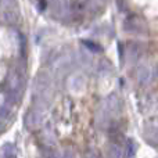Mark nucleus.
<instances>
[{
	"label": "nucleus",
	"mask_w": 158,
	"mask_h": 158,
	"mask_svg": "<svg viewBox=\"0 0 158 158\" xmlns=\"http://www.w3.org/2000/svg\"><path fill=\"white\" fill-rule=\"evenodd\" d=\"M63 158H75V157H74V154H72V151H71V150H67Z\"/></svg>",
	"instance_id": "2eb2a0df"
},
{
	"label": "nucleus",
	"mask_w": 158,
	"mask_h": 158,
	"mask_svg": "<svg viewBox=\"0 0 158 158\" xmlns=\"http://www.w3.org/2000/svg\"><path fill=\"white\" fill-rule=\"evenodd\" d=\"M42 121H43V112L40 111L39 107H35V108L29 110L27 112V117H25V125H27L28 129L31 131H35L40 126Z\"/></svg>",
	"instance_id": "20e7f679"
},
{
	"label": "nucleus",
	"mask_w": 158,
	"mask_h": 158,
	"mask_svg": "<svg viewBox=\"0 0 158 158\" xmlns=\"http://www.w3.org/2000/svg\"><path fill=\"white\" fill-rule=\"evenodd\" d=\"M83 46L87 47L89 50H92V52H101V47L98 46V44L90 42V40H83Z\"/></svg>",
	"instance_id": "f8f14e48"
},
{
	"label": "nucleus",
	"mask_w": 158,
	"mask_h": 158,
	"mask_svg": "<svg viewBox=\"0 0 158 158\" xmlns=\"http://www.w3.org/2000/svg\"><path fill=\"white\" fill-rule=\"evenodd\" d=\"M3 158H17L15 148L13 144H7L3 148Z\"/></svg>",
	"instance_id": "9b49d317"
},
{
	"label": "nucleus",
	"mask_w": 158,
	"mask_h": 158,
	"mask_svg": "<svg viewBox=\"0 0 158 158\" xmlns=\"http://www.w3.org/2000/svg\"><path fill=\"white\" fill-rule=\"evenodd\" d=\"M87 6H89V0H74L71 10L77 17H82L85 14V11H86Z\"/></svg>",
	"instance_id": "1a4fd4ad"
},
{
	"label": "nucleus",
	"mask_w": 158,
	"mask_h": 158,
	"mask_svg": "<svg viewBox=\"0 0 158 158\" xmlns=\"http://www.w3.org/2000/svg\"><path fill=\"white\" fill-rule=\"evenodd\" d=\"M19 19V14L15 11V8H4L0 10V22L6 25H15Z\"/></svg>",
	"instance_id": "423d86ee"
},
{
	"label": "nucleus",
	"mask_w": 158,
	"mask_h": 158,
	"mask_svg": "<svg viewBox=\"0 0 158 158\" xmlns=\"http://www.w3.org/2000/svg\"><path fill=\"white\" fill-rule=\"evenodd\" d=\"M157 77H158V67L154 65V64H144V65L139 67L136 74L137 82L142 86L150 85Z\"/></svg>",
	"instance_id": "7ed1b4c3"
},
{
	"label": "nucleus",
	"mask_w": 158,
	"mask_h": 158,
	"mask_svg": "<svg viewBox=\"0 0 158 158\" xmlns=\"http://www.w3.org/2000/svg\"><path fill=\"white\" fill-rule=\"evenodd\" d=\"M144 22H143L142 18H139L137 15L129 17L125 21V29L129 31V32H143L144 31Z\"/></svg>",
	"instance_id": "6e6552de"
},
{
	"label": "nucleus",
	"mask_w": 158,
	"mask_h": 158,
	"mask_svg": "<svg viewBox=\"0 0 158 158\" xmlns=\"http://www.w3.org/2000/svg\"><path fill=\"white\" fill-rule=\"evenodd\" d=\"M52 93V77L47 72H40L35 79L33 85V94L35 98L42 103H47Z\"/></svg>",
	"instance_id": "f03ea898"
},
{
	"label": "nucleus",
	"mask_w": 158,
	"mask_h": 158,
	"mask_svg": "<svg viewBox=\"0 0 158 158\" xmlns=\"http://www.w3.org/2000/svg\"><path fill=\"white\" fill-rule=\"evenodd\" d=\"M126 156H128V158H132L133 157V154H135V143H133V140H128V146H126Z\"/></svg>",
	"instance_id": "4468645a"
},
{
	"label": "nucleus",
	"mask_w": 158,
	"mask_h": 158,
	"mask_svg": "<svg viewBox=\"0 0 158 158\" xmlns=\"http://www.w3.org/2000/svg\"><path fill=\"white\" fill-rule=\"evenodd\" d=\"M104 111L107 114H118L121 111V100L118 96L115 94H111L106 98V104H104Z\"/></svg>",
	"instance_id": "0eeeda50"
},
{
	"label": "nucleus",
	"mask_w": 158,
	"mask_h": 158,
	"mask_svg": "<svg viewBox=\"0 0 158 158\" xmlns=\"http://www.w3.org/2000/svg\"><path fill=\"white\" fill-rule=\"evenodd\" d=\"M110 158H123V150L119 144L114 143V144L110 146V150H108Z\"/></svg>",
	"instance_id": "9d476101"
},
{
	"label": "nucleus",
	"mask_w": 158,
	"mask_h": 158,
	"mask_svg": "<svg viewBox=\"0 0 158 158\" xmlns=\"http://www.w3.org/2000/svg\"><path fill=\"white\" fill-rule=\"evenodd\" d=\"M14 6H15V0H0V10L13 8Z\"/></svg>",
	"instance_id": "ddd939ff"
},
{
	"label": "nucleus",
	"mask_w": 158,
	"mask_h": 158,
	"mask_svg": "<svg viewBox=\"0 0 158 158\" xmlns=\"http://www.w3.org/2000/svg\"><path fill=\"white\" fill-rule=\"evenodd\" d=\"M52 7H53V13L56 17L58 18H65L69 14V4L68 0H52Z\"/></svg>",
	"instance_id": "39448f33"
},
{
	"label": "nucleus",
	"mask_w": 158,
	"mask_h": 158,
	"mask_svg": "<svg viewBox=\"0 0 158 158\" xmlns=\"http://www.w3.org/2000/svg\"><path fill=\"white\" fill-rule=\"evenodd\" d=\"M24 77L19 71H10L6 81V94H7V103L8 104H15L19 100L22 92H24Z\"/></svg>",
	"instance_id": "f257e3e1"
}]
</instances>
